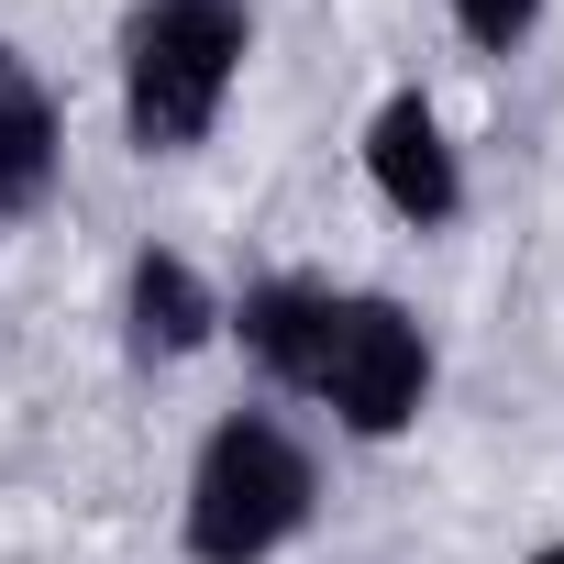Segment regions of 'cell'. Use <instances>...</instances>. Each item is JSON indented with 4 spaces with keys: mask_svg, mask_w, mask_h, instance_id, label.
Instances as JSON below:
<instances>
[{
    "mask_svg": "<svg viewBox=\"0 0 564 564\" xmlns=\"http://www.w3.org/2000/svg\"><path fill=\"white\" fill-rule=\"evenodd\" d=\"M254 67V0H133L111 34V100L122 144L144 166H177L221 133L232 89Z\"/></svg>",
    "mask_w": 564,
    "mask_h": 564,
    "instance_id": "1",
    "label": "cell"
},
{
    "mask_svg": "<svg viewBox=\"0 0 564 564\" xmlns=\"http://www.w3.org/2000/svg\"><path fill=\"white\" fill-rule=\"evenodd\" d=\"M322 520V465L289 410H221L177 476V553L188 564H276Z\"/></svg>",
    "mask_w": 564,
    "mask_h": 564,
    "instance_id": "2",
    "label": "cell"
},
{
    "mask_svg": "<svg viewBox=\"0 0 564 564\" xmlns=\"http://www.w3.org/2000/svg\"><path fill=\"white\" fill-rule=\"evenodd\" d=\"M432 388H443L432 322H421L399 289H333V322H322V344H311L300 399L333 410L344 443H399V432H421Z\"/></svg>",
    "mask_w": 564,
    "mask_h": 564,
    "instance_id": "3",
    "label": "cell"
},
{
    "mask_svg": "<svg viewBox=\"0 0 564 564\" xmlns=\"http://www.w3.org/2000/svg\"><path fill=\"white\" fill-rule=\"evenodd\" d=\"M355 166H366V188H377V210L399 232H454L465 199H476L465 188V144L443 133L432 89H388L366 111V133H355Z\"/></svg>",
    "mask_w": 564,
    "mask_h": 564,
    "instance_id": "4",
    "label": "cell"
},
{
    "mask_svg": "<svg viewBox=\"0 0 564 564\" xmlns=\"http://www.w3.org/2000/svg\"><path fill=\"white\" fill-rule=\"evenodd\" d=\"M111 322H122V366H133V377H177V366H199V355L221 344V289H210L199 254L133 243V254H122Z\"/></svg>",
    "mask_w": 564,
    "mask_h": 564,
    "instance_id": "5",
    "label": "cell"
},
{
    "mask_svg": "<svg viewBox=\"0 0 564 564\" xmlns=\"http://www.w3.org/2000/svg\"><path fill=\"white\" fill-rule=\"evenodd\" d=\"M322 322H333V276H311V265H276V276H243V289L221 300V344H243V366L276 388V399H300V377H311V344H322Z\"/></svg>",
    "mask_w": 564,
    "mask_h": 564,
    "instance_id": "6",
    "label": "cell"
},
{
    "mask_svg": "<svg viewBox=\"0 0 564 564\" xmlns=\"http://www.w3.org/2000/svg\"><path fill=\"white\" fill-rule=\"evenodd\" d=\"M56 188H67V111L45 67L0 34V221H34Z\"/></svg>",
    "mask_w": 564,
    "mask_h": 564,
    "instance_id": "7",
    "label": "cell"
},
{
    "mask_svg": "<svg viewBox=\"0 0 564 564\" xmlns=\"http://www.w3.org/2000/svg\"><path fill=\"white\" fill-rule=\"evenodd\" d=\"M542 12H553V0H443V23H454L465 56H520L542 34Z\"/></svg>",
    "mask_w": 564,
    "mask_h": 564,
    "instance_id": "8",
    "label": "cell"
},
{
    "mask_svg": "<svg viewBox=\"0 0 564 564\" xmlns=\"http://www.w3.org/2000/svg\"><path fill=\"white\" fill-rule=\"evenodd\" d=\"M520 564H564V531H553V542H531V553H520Z\"/></svg>",
    "mask_w": 564,
    "mask_h": 564,
    "instance_id": "9",
    "label": "cell"
}]
</instances>
